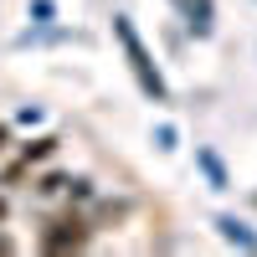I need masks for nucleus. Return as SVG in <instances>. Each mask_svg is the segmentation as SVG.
Segmentation results:
<instances>
[{
  "label": "nucleus",
  "instance_id": "obj_1",
  "mask_svg": "<svg viewBox=\"0 0 257 257\" xmlns=\"http://www.w3.org/2000/svg\"><path fill=\"white\" fill-rule=\"evenodd\" d=\"M113 31H118V41H123V52H128V67H134V77H139V88L155 98V103H165L170 93H165V77H160V67L149 62V52H144V41H139V31L128 26V16H113Z\"/></svg>",
  "mask_w": 257,
  "mask_h": 257
},
{
  "label": "nucleus",
  "instance_id": "obj_2",
  "mask_svg": "<svg viewBox=\"0 0 257 257\" xmlns=\"http://www.w3.org/2000/svg\"><path fill=\"white\" fill-rule=\"evenodd\" d=\"M216 231L231 242V247H242V252H257V231H247V221L237 216H216Z\"/></svg>",
  "mask_w": 257,
  "mask_h": 257
},
{
  "label": "nucleus",
  "instance_id": "obj_3",
  "mask_svg": "<svg viewBox=\"0 0 257 257\" xmlns=\"http://www.w3.org/2000/svg\"><path fill=\"white\" fill-rule=\"evenodd\" d=\"M196 165L206 170V180H211V190H226V185H231V180H226V165H221L216 155H211L206 144H196Z\"/></svg>",
  "mask_w": 257,
  "mask_h": 257
},
{
  "label": "nucleus",
  "instance_id": "obj_4",
  "mask_svg": "<svg viewBox=\"0 0 257 257\" xmlns=\"http://www.w3.org/2000/svg\"><path fill=\"white\" fill-rule=\"evenodd\" d=\"M185 21L196 36H211V0H185Z\"/></svg>",
  "mask_w": 257,
  "mask_h": 257
},
{
  "label": "nucleus",
  "instance_id": "obj_5",
  "mask_svg": "<svg viewBox=\"0 0 257 257\" xmlns=\"http://www.w3.org/2000/svg\"><path fill=\"white\" fill-rule=\"evenodd\" d=\"M155 144H160V149H175V128L160 123V128H155Z\"/></svg>",
  "mask_w": 257,
  "mask_h": 257
},
{
  "label": "nucleus",
  "instance_id": "obj_6",
  "mask_svg": "<svg viewBox=\"0 0 257 257\" xmlns=\"http://www.w3.org/2000/svg\"><path fill=\"white\" fill-rule=\"evenodd\" d=\"M41 155H52V139H41V144H26V160H41Z\"/></svg>",
  "mask_w": 257,
  "mask_h": 257
},
{
  "label": "nucleus",
  "instance_id": "obj_7",
  "mask_svg": "<svg viewBox=\"0 0 257 257\" xmlns=\"http://www.w3.org/2000/svg\"><path fill=\"white\" fill-rule=\"evenodd\" d=\"M0 144H6V128H0Z\"/></svg>",
  "mask_w": 257,
  "mask_h": 257
},
{
  "label": "nucleus",
  "instance_id": "obj_8",
  "mask_svg": "<svg viewBox=\"0 0 257 257\" xmlns=\"http://www.w3.org/2000/svg\"><path fill=\"white\" fill-rule=\"evenodd\" d=\"M0 216H6V201H0Z\"/></svg>",
  "mask_w": 257,
  "mask_h": 257
}]
</instances>
